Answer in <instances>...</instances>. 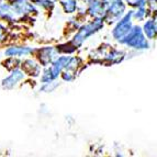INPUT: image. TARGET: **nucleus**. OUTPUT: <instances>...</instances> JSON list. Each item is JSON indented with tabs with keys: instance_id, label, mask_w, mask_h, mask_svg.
Returning <instances> with one entry per match:
<instances>
[]
</instances>
